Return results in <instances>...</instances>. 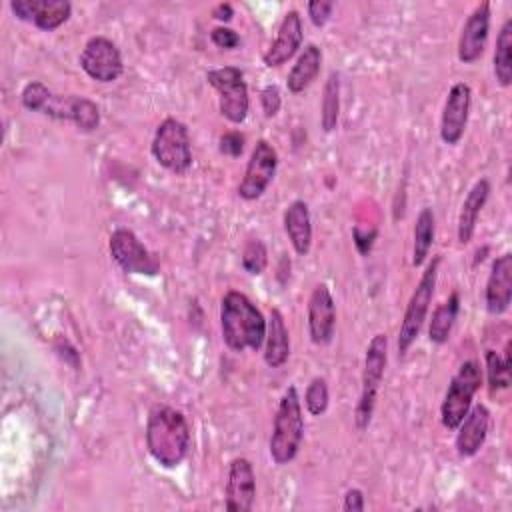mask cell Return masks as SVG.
<instances>
[{"instance_id": "6da1fadb", "label": "cell", "mask_w": 512, "mask_h": 512, "mask_svg": "<svg viewBox=\"0 0 512 512\" xmlns=\"http://www.w3.org/2000/svg\"><path fill=\"white\" fill-rule=\"evenodd\" d=\"M146 448L162 468L180 466L190 452L186 416L172 406H154L146 422Z\"/></svg>"}, {"instance_id": "7a4b0ae2", "label": "cell", "mask_w": 512, "mask_h": 512, "mask_svg": "<svg viewBox=\"0 0 512 512\" xmlns=\"http://www.w3.org/2000/svg\"><path fill=\"white\" fill-rule=\"evenodd\" d=\"M220 330L230 350L256 352L266 338V320L246 294L228 290L220 302Z\"/></svg>"}, {"instance_id": "3957f363", "label": "cell", "mask_w": 512, "mask_h": 512, "mask_svg": "<svg viewBox=\"0 0 512 512\" xmlns=\"http://www.w3.org/2000/svg\"><path fill=\"white\" fill-rule=\"evenodd\" d=\"M304 438V416L296 386H288L278 402L270 436V458L276 464H288L296 458Z\"/></svg>"}, {"instance_id": "277c9868", "label": "cell", "mask_w": 512, "mask_h": 512, "mask_svg": "<svg viewBox=\"0 0 512 512\" xmlns=\"http://www.w3.org/2000/svg\"><path fill=\"white\" fill-rule=\"evenodd\" d=\"M386 360H388V336L384 332H378L372 336V340L366 346L362 388H360V398H358V404L354 410V422L360 432H364L372 422L378 388L384 378Z\"/></svg>"}, {"instance_id": "5b68a950", "label": "cell", "mask_w": 512, "mask_h": 512, "mask_svg": "<svg viewBox=\"0 0 512 512\" xmlns=\"http://www.w3.org/2000/svg\"><path fill=\"white\" fill-rule=\"evenodd\" d=\"M440 262H442V256H434L430 260V264L422 272V276H420V280H418V284H416V288H414V292H412V296L406 304L402 324H400V330H398V340H396L398 356H404L408 352V348L412 346V342L418 338V334L422 330V324L426 320V314H428V308H430V302H432V296H434Z\"/></svg>"}, {"instance_id": "8992f818", "label": "cell", "mask_w": 512, "mask_h": 512, "mask_svg": "<svg viewBox=\"0 0 512 512\" xmlns=\"http://www.w3.org/2000/svg\"><path fill=\"white\" fill-rule=\"evenodd\" d=\"M482 386V370L476 360H466L450 378L440 404V420L446 430H456L472 406L474 394Z\"/></svg>"}, {"instance_id": "52a82bcc", "label": "cell", "mask_w": 512, "mask_h": 512, "mask_svg": "<svg viewBox=\"0 0 512 512\" xmlns=\"http://www.w3.org/2000/svg\"><path fill=\"white\" fill-rule=\"evenodd\" d=\"M150 152L162 168L174 174L188 172L192 166V148L186 124L172 116L164 118L154 132Z\"/></svg>"}, {"instance_id": "ba28073f", "label": "cell", "mask_w": 512, "mask_h": 512, "mask_svg": "<svg viewBox=\"0 0 512 512\" xmlns=\"http://www.w3.org/2000/svg\"><path fill=\"white\" fill-rule=\"evenodd\" d=\"M206 80L218 92L220 114L232 124H242L250 108L248 86L244 82L242 70L236 66L214 68L206 72Z\"/></svg>"}, {"instance_id": "9c48e42d", "label": "cell", "mask_w": 512, "mask_h": 512, "mask_svg": "<svg viewBox=\"0 0 512 512\" xmlns=\"http://www.w3.org/2000/svg\"><path fill=\"white\" fill-rule=\"evenodd\" d=\"M80 68L96 82L108 84L122 76L124 60L118 46L106 36H92L80 52Z\"/></svg>"}, {"instance_id": "30bf717a", "label": "cell", "mask_w": 512, "mask_h": 512, "mask_svg": "<svg viewBox=\"0 0 512 512\" xmlns=\"http://www.w3.org/2000/svg\"><path fill=\"white\" fill-rule=\"evenodd\" d=\"M110 256L126 274L156 276L160 270L158 260L140 242V238L130 228H116L108 240Z\"/></svg>"}, {"instance_id": "8fae6325", "label": "cell", "mask_w": 512, "mask_h": 512, "mask_svg": "<svg viewBox=\"0 0 512 512\" xmlns=\"http://www.w3.org/2000/svg\"><path fill=\"white\" fill-rule=\"evenodd\" d=\"M276 168H278L276 148L264 138L258 140L256 146L252 148L244 176L238 184V196L248 202L258 200L274 180Z\"/></svg>"}, {"instance_id": "7c38bea8", "label": "cell", "mask_w": 512, "mask_h": 512, "mask_svg": "<svg viewBox=\"0 0 512 512\" xmlns=\"http://www.w3.org/2000/svg\"><path fill=\"white\" fill-rule=\"evenodd\" d=\"M470 104H472V88L466 82H456L450 86L442 116H440V138L444 144L454 146L462 140L464 130L468 126L470 116Z\"/></svg>"}, {"instance_id": "4fadbf2b", "label": "cell", "mask_w": 512, "mask_h": 512, "mask_svg": "<svg viewBox=\"0 0 512 512\" xmlns=\"http://www.w3.org/2000/svg\"><path fill=\"white\" fill-rule=\"evenodd\" d=\"M10 10L18 20L32 22L44 32H52L68 22L72 4L68 0H12Z\"/></svg>"}, {"instance_id": "5bb4252c", "label": "cell", "mask_w": 512, "mask_h": 512, "mask_svg": "<svg viewBox=\"0 0 512 512\" xmlns=\"http://www.w3.org/2000/svg\"><path fill=\"white\" fill-rule=\"evenodd\" d=\"M336 330V304L326 284L314 286L308 300V334L316 346L332 342Z\"/></svg>"}, {"instance_id": "9a60e30c", "label": "cell", "mask_w": 512, "mask_h": 512, "mask_svg": "<svg viewBox=\"0 0 512 512\" xmlns=\"http://www.w3.org/2000/svg\"><path fill=\"white\" fill-rule=\"evenodd\" d=\"M490 2H480L466 18L458 38V60L474 64L482 58L490 34Z\"/></svg>"}, {"instance_id": "2e32d148", "label": "cell", "mask_w": 512, "mask_h": 512, "mask_svg": "<svg viewBox=\"0 0 512 512\" xmlns=\"http://www.w3.org/2000/svg\"><path fill=\"white\" fill-rule=\"evenodd\" d=\"M256 498V476L248 458H234L228 466L226 502L232 512H250Z\"/></svg>"}, {"instance_id": "e0dca14e", "label": "cell", "mask_w": 512, "mask_h": 512, "mask_svg": "<svg viewBox=\"0 0 512 512\" xmlns=\"http://www.w3.org/2000/svg\"><path fill=\"white\" fill-rule=\"evenodd\" d=\"M302 38H304V32H302L300 12L298 10H288L284 14L280 26H278L274 42L270 44V48L262 56L264 64L268 68L282 66L286 60H290L298 52V48L302 46Z\"/></svg>"}, {"instance_id": "ac0fdd59", "label": "cell", "mask_w": 512, "mask_h": 512, "mask_svg": "<svg viewBox=\"0 0 512 512\" xmlns=\"http://www.w3.org/2000/svg\"><path fill=\"white\" fill-rule=\"evenodd\" d=\"M490 426V412L484 404L470 406L468 414L462 418V422L456 428V452L462 458H472L478 454V450L484 446Z\"/></svg>"}, {"instance_id": "d6986e66", "label": "cell", "mask_w": 512, "mask_h": 512, "mask_svg": "<svg viewBox=\"0 0 512 512\" xmlns=\"http://www.w3.org/2000/svg\"><path fill=\"white\" fill-rule=\"evenodd\" d=\"M486 310L490 314H504L512 300V254L504 252L492 262L486 280Z\"/></svg>"}, {"instance_id": "ffe728a7", "label": "cell", "mask_w": 512, "mask_h": 512, "mask_svg": "<svg viewBox=\"0 0 512 512\" xmlns=\"http://www.w3.org/2000/svg\"><path fill=\"white\" fill-rule=\"evenodd\" d=\"M284 232L298 256H306L312 246V220L310 208L304 200H292L282 216Z\"/></svg>"}, {"instance_id": "44dd1931", "label": "cell", "mask_w": 512, "mask_h": 512, "mask_svg": "<svg viewBox=\"0 0 512 512\" xmlns=\"http://www.w3.org/2000/svg\"><path fill=\"white\" fill-rule=\"evenodd\" d=\"M490 196V182L488 178H480L474 182V186L468 190L460 214H458V242L468 244L474 236L478 216Z\"/></svg>"}, {"instance_id": "7402d4cb", "label": "cell", "mask_w": 512, "mask_h": 512, "mask_svg": "<svg viewBox=\"0 0 512 512\" xmlns=\"http://www.w3.org/2000/svg\"><path fill=\"white\" fill-rule=\"evenodd\" d=\"M264 342H266V348H264L266 366H270V368L284 366L290 356V334L284 324V316L278 308L270 310Z\"/></svg>"}, {"instance_id": "603a6c76", "label": "cell", "mask_w": 512, "mask_h": 512, "mask_svg": "<svg viewBox=\"0 0 512 512\" xmlns=\"http://www.w3.org/2000/svg\"><path fill=\"white\" fill-rule=\"evenodd\" d=\"M320 66H322V50L316 44H306L298 60L288 72V78H286L288 90L292 94L304 92L318 78Z\"/></svg>"}, {"instance_id": "cb8c5ba5", "label": "cell", "mask_w": 512, "mask_h": 512, "mask_svg": "<svg viewBox=\"0 0 512 512\" xmlns=\"http://www.w3.org/2000/svg\"><path fill=\"white\" fill-rule=\"evenodd\" d=\"M460 310V296L458 292H452L434 312L428 326V338L434 344H444L450 338V332L454 328L456 316Z\"/></svg>"}, {"instance_id": "d4e9b609", "label": "cell", "mask_w": 512, "mask_h": 512, "mask_svg": "<svg viewBox=\"0 0 512 512\" xmlns=\"http://www.w3.org/2000/svg\"><path fill=\"white\" fill-rule=\"evenodd\" d=\"M494 76L502 88L512 84V18H506L498 36L494 50Z\"/></svg>"}, {"instance_id": "484cf974", "label": "cell", "mask_w": 512, "mask_h": 512, "mask_svg": "<svg viewBox=\"0 0 512 512\" xmlns=\"http://www.w3.org/2000/svg\"><path fill=\"white\" fill-rule=\"evenodd\" d=\"M436 232V218L432 208H422L414 222V242H412V266H422L430 254Z\"/></svg>"}, {"instance_id": "4316f807", "label": "cell", "mask_w": 512, "mask_h": 512, "mask_svg": "<svg viewBox=\"0 0 512 512\" xmlns=\"http://www.w3.org/2000/svg\"><path fill=\"white\" fill-rule=\"evenodd\" d=\"M340 116V76L338 72H330L328 80L324 84L322 92V112H320V124L324 132H332L338 124Z\"/></svg>"}, {"instance_id": "83f0119b", "label": "cell", "mask_w": 512, "mask_h": 512, "mask_svg": "<svg viewBox=\"0 0 512 512\" xmlns=\"http://www.w3.org/2000/svg\"><path fill=\"white\" fill-rule=\"evenodd\" d=\"M68 120L74 122L82 132H94L100 126V110L90 98L70 96Z\"/></svg>"}, {"instance_id": "f1b7e54d", "label": "cell", "mask_w": 512, "mask_h": 512, "mask_svg": "<svg viewBox=\"0 0 512 512\" xmlns=\"http://www.w3.org/2000/svg\"><path fill=\"white\" fill-rule=\"evenodd\" d=\"M484 360L490 392L494 394L496 390H506L510 386V344H506L504 358L496 350H486Z\"/></svg>"}, {"instance_id": "f546056e", "label": "cell", "mask_w": 512, "mask_h": 512, "mask_svg": "<svg viewBox=\"0 0 512 512\" xmlns=\"http://www.w3.org/2000/svg\"><path fill=\"white\" fill-rule=\"evenodd\" d=\"M328 402H330V394H328V384L322 376H316L310 380L306 394H304V404L306 410L312 416H322L328 410Z\"/></svg>"}, {"instance_id": "4dcf8cb0", "label": "cell", "mask_w": 512, "mask_h": 512, "mask_svg": "<svg viewBox=\"0 0 512 512\" xmlns=\"http://www.w3.org/2000/svg\"><path fill=\"white\" fill-rule=\"evenodd\" d=\"M50 98H52V92L48 90V86L46 84H42V82H38V80H32V82H28L24 88H22V92H20V102H22V106L26 108V110H30V112H44V108H46V104L50 102Z\"/></svg>"}, {"instance_id": "1f68e13d", "label": "cell", "mask_w": 512, "mask_h": 512, "mask_svg": "<svg viewBox=\"0 0 512 512\" xmlns=\"http://www.w3.org/2000/svg\"><path fill=\"white\" fill-rule=\"evenodd\" d=\"M268 264V252H266V246L262 240L258 238H252L248 240V244L244 246V252H242V266L248 274H262L264 268Z\"/></svg>"}, {"instance_id": "d6a6232c", "label": "cell", "mask_w": 512, "mask_h": 512, "mask_svg": "<svg viewBox=\"0 0 512 512\" xmlns=\"http://www.w3.org/2000/svg\"><path fill=\"white\" fill-rule=\"evenodd\" d=\"M306 8H308V16H310L312 24L322 28L330 20V16H332L334 2L332 0H312V2H308Z\"/></svg>"}, {"instance_id": "836d02e7", "label": "cell", "mask_w": 512, "mask_h": 512, "mask_svg": "<svg viewBox=\"0 0 512 512\" xmlns=\"http://www.w3.org/2000/svg\"><path fill=\"white\" fill-rule=\"evenodd\" d=\"M260 104L264 110V116L272 118L278 114L280 106H282V98H280V90L274 84H268L260 90Z\"/></svg>"}, {"instance_id": "e575fe53", "label": "cell", "mask_w": 512, "mask_h": 512, "mask_svg": "<svg viewBox=\"0 0 512 512\" xmlns=\"http://www.w3.org/2000/svg\"><path fill=\"white\" fill-rule=\"evenodd\" d=\"M210 40H212L218 48H224V50H234V48L240 44V36H238L232 28H228V26H216V28H212Z\"/></svg>"}, {"instance_id": "d590c367", "label": "cell", "mask_w": 512, "mask_h": 512, "mask_svg": "<svg viewBox=\"0 0 512 512\" xmlns=\"http://www.w3.org/2000/svg\"><path fill=\"white\" fill-rule=\"evenodd\" d=\"M242 150H244V136L240 132L232 130V132H226L220 136V152L222 154L236 158L242 154Z\"/></svg>"}, {"instance_id": "8d00e7d4", "label": "cell", "mask_w": 512, "mask_h": 512, "mask_svg": "<svg viewBox=\"0 0 512 512\" xmlns=\"http://www.w3.org/2000/svg\"><path fill=\"white\" fill-rule=\"evenodd\" d=\"M342 508L346 512H362L366 508L364 504V492L360 488H350L346 494H344V502H342Z\"/></svg>"}, {"instance_id": "74e56055", "label": "cell", "mask_w": 512, "mask_h": 512, "mask_svg": "<svg viewBox=\"0 0 512 512\" xmlns=\"http://www.w3.org/2000/svg\"><path fill=\"white\" fill-rule=\"evenodd\" d=\"M352 236H354V246H356V250H358L362 256H366V254L370 252L372 244H374V238H376V230H370V232L362 234V232H360V228H354Z\"/></svg>"}, {"instance_id": "f35d334b", "label": "cell", "mask_w": 512, "mask_h": 512, "mask_svg": "<svg viewBox=\"0 0 512 512\" xmlns=\"http://www.w3.org/2000/svg\"><path fill=\"white\" fill-rule=\"evenodd\" d=\"M212 16H214L216 20H220V22H230L232 16H234V8H232L228 2H222V4L214 6Z\"/></svg>"}]
</instances>
